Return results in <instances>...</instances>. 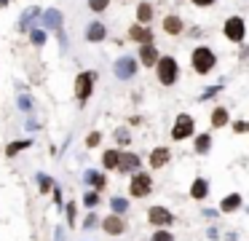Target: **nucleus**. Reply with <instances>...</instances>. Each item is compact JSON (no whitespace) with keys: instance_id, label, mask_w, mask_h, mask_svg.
<instances>
[{"instance_id":"c85d7f7f","label":"nucleus","mask_w":249,"mask_h":241,"mask_svg":"<svg viewBox=\"0 0 249 241\" xmlns=\"http://www.w3.org/2000/svg\"><path fill=\"white\" fill-rule=\"evenodd\" d=\"M107 6H110V0H88V8H91L94 14L107 11Z\"/></svg>"},{"instance_id":"6e6552de","label":"nucleus","mask_w":249,"mask_h":241,"mask_svg":"<svg viewBox=\"0 0 249 241\" xmlns=\"http://www.w3.org/2000/svg\"><path fill=\"white\" fill-rule=\"evenodd\" d=\"M102 230L107 236H121L123 230H126V223H123L121 214H107V217L102 220Z\"/></svg>"},{"instance_id":"c756f323","label":"nucleus","mask_w":249,"mask_h":241,"mask_svg":"<svg viewBox=\"0 0 249 241\" xmlns=\"http://www.w3.org/2000/svg\"><path fill=\"white\" fill-rule=\"evenodd\" d=\"M209 145H212V137H209V134H201V137L196 139V150H198V153H206Z\"/></svg>"},{"instance_id":"1a4fd4ad","label":"nucleus","mask_w":249,"mask_h":241,"mask_svg":"<svg viewBox=\"0 0 249 241\" xmlns=\"http://www.w3.org/2000/svg\"><path fill=\"white\" fill-rule=\"evenodd\" d=\"M225 38L228 40H244V19H238V16H233V19H228L225 22Z\"/></svg>"},{"instance_id":"9d476101","label":"nucleus","mask_w":249,"mask_h":241,"mask_svg":"<svg viewBox=\"0 0 249 241\" xmlns=\"http://www.w3.org/2000/svg\"><path fill=\"white\" fill-rule=\"evenodd\" d=\"M137 169H139V155H134V153H121L118 172H121V174H134Z\"/></svg>"},{"instance_id":"39448f33","label":"nucleus","mask_w":249,"mask_h":241,"mask_svg":"<svg viewBox=\"0 0 249 241\" xmlns=\"http://www.w3.org/2000/svg\"><path fill=\"white\" fill-rule=\"evenodd\" d=\"M147 223L156 225V228H169L174 223V214L166 207H150L147 209Z\"/></svg>"},{"instance_id":"4468645a","label":"nucleus","mask_w":249,"mask_h":241,"mask_svg":"<svg viewBox=\"0 0 249 241\" xmlns=\"http://www.w3.org/2000/svg\"><path fill=\"white\" fill-rule=\"evenodd\" d=\"M43 30H62V14L57 8L43 11Z\"/></svg>"},{"instance_id":"393cba45","label":"nucleus","mask_w":249,"mask_h":241,"mask_svg":"<svg viewBox=\"0 0 249 241\" xmlns=\"http://www.w3.org/2000/svg\"><path fill=\"white\" fill-rule=\"evenodd\" d=\"M225 123H228V110L217 107L215 113H212V126H225Z\"/></svg>"},{"instance_id":"cd10ccee","label":"nucleus","mask_w":249,"mask_h":241,"mask_svg":"<svg viewBox=\"0 0 249 241\" xmlns=\"http://www.w3.org/2000/svg\"><path fill=\"white\" fill-rule=\"evenodd\" d=\"M99 204V190H88L86 196H83V207H88V209H94Z\"/></svg>"},{"instance_id":"e433bc0d","label":"nucleus","mask_w":249,"mask_h":241,"mask_svg":"<svg viewBox=\"0 0 249 241\" xmlns=\"http://www.w3.org/2000/svg\"><path fill=\"white\" fill-rule=\"evenodd\" d=\"M54 201H57L59 207H62V190H59V188H54Z\"/></svg>"},{"instance_id":"2f4dec72","label":"nucleus","mask_w":249,"mask_h":241,"mask_svg":"<svg viewBox=\"0 0 249 241\" xmlns=\"http://www.w3.org/2000/svg\"><path fill=\"white\" fill-rule=\"evenodd\" d=\"M150 241H174V236H172V233H166V230H161V228H158L156 233H153V239H150Z\"/></svg>"},{"instance_id":"2eb2a0df","label":"nucleus","mask_w":249,"mask_h":241,"mask_svg":"<svg viewBox=\"0 0 249 241\" xmlns=\"http://www.w3.org/2000/svg\"><path fill=\"white\" fill-rule=\"evenodd\" d=\"M83 182L91 185L94 190H102L104 185H107V177H104L102 172H94V169H86V174H83Z\"/></svg>"},{"instance_id":"ea45409f","label":"nucleus","mask_w":249,"mask_h":241,"mask_svg":"<svg viewBox=\"0 0 249 241\" xmlns=\"http://www.w3.org/2000/svg\"><path fill=\"white\" fill-rule=\"evenodd\" d=\"M8 3H11V0H0V8H3V6H8Z\"/></svg>"},{"instance_id":"58836bf2","label":"nucleus","mask_w":249,"mask_h":241,"mask_svg":"<svg viewBox=\"0 0 249 241\" xmlns=\"http://www.w3.org/2000/svg\"><path fill=\"white\" fill-rule=\"evenodd\" d=\"M193 3H196V6H212L215 0H193Z\"/></svg>"},{"instance_id":"4be33fe9","label":"nucleus","mask_w":249,"mask_h":241,"mask_svg":"<svg viewBox=\"0 0 249 241\" xmlns=\"http://www.w3.org/2000/svg\"><path fill=\"white\" fill-rule=\"evenodd\" d=\"M206 193H209L206 180H196V182H193V188H190V196H193L196 201H201V198H206Z\"/></svg>"},{"instance_id":"473e14b6","label":"nucleus","mask_w":249,"mask_h":241,"mask_svg":"<svg viewBox=\"0 0 249 241\" xmlns=\"http://www.w3.org/2000/svg\"><path fill=\"white\" fill-rule=\"evenodd\" d=\"M129 139H132V137H129L126 129H118V132H116V142L118 145H129Z\"/></svg>"},{"instance_id":"423d86ee","label":"nucleus","mask_w":249,"mask_h":241,"mask_svg":"<svg viewBox=\"0 0 249 241\" xmlns=\"http://www.w3.org/2000/svg\"><path fill=\"white\" fill-rule=\"evenodd\" d=\"M193 126H196V123H193V118H190V115H185V113H182L180 118L174 120L172 139H177V142H182V139H188V137L193 134Z\"/></svg>"},{"instance_id":"7ed1b4c3","label":"nucleus","mask_w":249,"mask_h":241,"mask_svg":"<svg viewBox=\"0 0 249 241\" xmlns=\"http://www.w3.org/2000/svg\"><path fill=\"white\" fill-rule=\"evenodd\" d=\"M94 80H97V75H94L91 70H86V73H81V75L75 78V97L81 99V102H86V99L91 97Z\"/></svg>"},{"instance_id":"4c0bfd02","label":"nucleus","mask_w":249,"mask_h":241,"mask_svg":"<svg viewBox=\"0 0 249 241\" xmlns=\"http://www.w3.org/2000/svg\"><path fill=\"white\" fill-rule=\"evenodd\" d=\"M233 129H236V132L241 134V132H247V123H244V120H238V123H236V126H233Z\"/></svg>"},{"instance_id":"412c9836","label":"nucleus","mask_w":249,"mask_h":241,"mask_svg":"<svg viewBox=\"0 0 249 241\" xmlns=\"http://www.w3.org/2000/svg\"><path fill=\"white\" fill-rule=\"evenodd\" d=\"M150 19H153V6H150V3H139V6H137V22L147 24Z\"/></svg>"},{"instance_id":"c9c22d12","label":"nucleus","mask_w":249,"mask_h":241,"mask_svg":"<svg viewBox=\"0 0 249 241\" xmlns=\"http://www.w3.org/2000/svg\"><path fill=\"white\" fill-rule=\"evenodd\" d=\"M97 223H99V220H97V214H88V217L83 220V228H94Z\"/></svg>"},{"instance_id":"7c9ffc66","label":"nucleus","mask_w":249,"mask_h":241,"mask_svg":"<svg viewBox=\"0 0 249 241\" xmlns=\"http://www.w3.org/2000/svg\"><path fill=\"white\" fill-rule=\"evenodd\" d=\"M99 142H102V134H99V132H91L86 137V148H97Z\"/></svg>"},{"instance_id":"aec40b11","label":"nucleus","mask_w":249,"mask_h":241,"mask_svg":"<svg viewBox=\"0 0 249 241\" xmlns=\"http://www.w3.org/2000/svg\"><path fill=\"white\" fill-rule=\"evenodd\" d=\"M163 30H166L169 35H180L182 32V19L180 16H166L163 19Z\"/></svg>"},{"instance_id":"72a5a7b5","label":"nucleus","mask_w":249,"mask_h":241,"mask_svg":"<svg viewBox=\"0 0 249 241\" xmlns=\"http://www.w3.org/2000/svg\"><path fill=\"white\" fill-rule=\"evenodd\" d=\"M67 225H75V204H67Z\"/></svg>"},{"instance_id":"f257e3e1","label":"nucleus","mask_w":249,"mask_h":241,"mask_svg":"<svg viewBox=\"0 0 249 241\" xmlns=\"http://www.w3.org/2000/svg\"><path fill=\"white\" fill-rule=\"evenodd\" d=\"M150 190H153L150 174H145V172H134L132 174V180H129V193H132L134 198H145Z\"/></svg>"},{"instance_id":"bb28decb","label":"nucleus","mask_w":249,"mask_h":241,"mask_svg":"<svg viewBox=\"0 0 249 241\" xmlns=\"http://www.w3.org/2000/svg\"><path fill=\"white\" fill-rule=\"evenodd\" d=\"M38 188H41V193H51L54 190V182L48 174H38Z\"/></svg>"},{"instance_id":"f3484780","label":"nucleus","mask_w":249,"mask_h":241,"mask_svg":"<svg viewBox=\"0 0 249 241\" xmlns=\"http://www.w3.org/2000/svg\"><path fill=\"white\" fill-rule=\"evenodd\" d=\"M118 164H121V150H104L102 153V166L104 169H110V172L116 169L118 172Z\"/></svg>"},{"instance_id":"5701e85b","label":"nucleus","mask_w":249,"mask_h":241,"mask_svg":"<svg viewBox=\"0 0 249 241\" xmlns=\"http://www.w3.org/2000/svg\"><path fill=\"white\" fill-rule=\"evenodd\" d=\"M238 204H241V196L231 193V196H225V198H222L220 209H222V212H233V209H238Z\"/></svg>"},{"instance_id":"a878e982","label":"nucleus","mask_w":249,"mask_h":241,"mask_svg":"<svg viewBox=\"0 0 249 241\" xmlns=\"http://www.w3.org/2000/svg\"><path fill=\"white\" fill-rule=\"evenodd\" d=\"M110 207H113V214H123L129 209V201L121 198V196H116V198L110 201Z\"/></svg>"},{"instance_id":"9b49d317","label":"nucleus","mask_w":249,"mask_h":241,"mask_svg":"<svg viewBox=\"0 0 249 241\" xmlns=\"http://www.w3.org/2000/svg\"><path fill=\"white\" fill-rule=\"evenodd\" d=\"M107 38V27H104L102 22H91L86 27V40L88 43H99V40H104Z\"/></svg>"},{"instance_id":"0eeeda50","label":"nucleus","mask_w":249,"mask_h":241,"mask_svg":"<svg viewBox=\"0 0 249 241\" xmlns=\"http://www.w3.org/2000/svg\"><path fill=\"white\" fill-rule=\"evenodd\" d=\"M116 78H121V80H129V78H134V73H137V62H134L132 57H121L116 62Z\"/></svg>"},{"instance_id":"ddd939ff","label":"nucleus","mask_w":249,"mask_h":241,"mask_svg":"<svg viewBox=\"0 0 249 241\" xmlns=\"http://www.w3.org/2000/svg\"><path fill=\"white\" fill-rule=\"evenodd\" d=\"M129 38L137 40V43H142V46H147V43H153V32L147 27H142V24H134L132 30H129Z\"/></svg>"},{"instance_id":"f704fd0d","label":"nucleus","mask_w":249,"mask_h":241,"mask_svg":"<svg viewBox=\"0 0 249 241\" xmlns=\"http://www.w3.org/2000/svg\"><path fill=\"white\" fill-rule=\"evenodd\" d=\"M19 107H24V110H29L32 107V99L27 97V94H22V97H19Z\"/></svg>"},{"instance_id":"a211bd4d","label":"nucleus","mask_w":249,"mask_h":241,"mask_svg":"<svg viewBox=\"0 0 249 241\" xmlns=\"http://www.w3.org/2000/svg\"><path fill=\"white\" fill-rule=\"evenodd\" d=\"M29 145H32V139H14V142H8V148H6V155L8 158H16L22 150H27Z\"/></svg>"},{"instance_id":"20e7f679","label":"nucleus","mask_w":249,"mask_h":241,"mask_svg":"<svg viewBox=\"0 0 249 241\" xmlns=\"http://www.w3.org/2000/svg\"><path fill=\"white\" fill-rule=\"evenodd\" d=\"M212 67H215V54L204 46L196 48V51H193V70H196V73H209Z\"/></svg>"},{"instance_id":"b1692460","label":"nucleus","mask_w":249,"mask_h":241,"mask_svg":"<svg viewBox=\"0 0 249 241\" xmlns=\"http://www.w3.org/2000/svg\"><path fill=\"white\" fill-rule=\"evenodd\" d=\"M29 40H32V46L41 48L43 43H46V30H43V27H32V30H29Z\"/></svg>"},{"instance_id":"6ab92c4d","label":"nucleus","mask_w":249,"mask_h":241,"mask_svg":"<svg viewBox=\"0 0 249 241\" xmlns=\"http://www.w3.org/2000/svg\"><path fill=\"white\" fill-rule=\"evenodd\" d=\"M38 14H41L38 8H27V14H24V16L19 19V30H22V32H29V30H32L29 24H32L35 19H38Z\"/></svg>"},{"instance_id":"dca6fc26","label":"nucleus","mask_w":249,"mask_h":241,"mask_svg":"<svg viewBox=\"0 0 249 241\" xmlns=\"http://www.w3.org/2000/svg\"><path fill=\"white\" fill-rule=\"evenodd\" d=\"M169 158H172V153H169V148H156L150 153V166L153 169H161L169 164Z\"/></svg>"},{"instance_id":"f03ea898","label":"nucleus","mask_w":249,"mask_h":241,"mask_svg":"<svg viewBox=\"0 0 249 241\" xmlns=\"http://www.w3.org/2000/svg\"><path fill=\"white\" fill-rule=\"evenodd\" d=\"M156 70H158V80H161L163 86H172L174 80H177V73H180V67H177V62L172 57H161Z\"/></svg>"},{"instance_id":"f8f14e48","label":"nucleus","mask_w":249,"mask_h":241,"mask_svg":"<svg viewBox=\"0 0 249 241\" xmlns=\"http://www.w3.org/2000/svg\"><path fill=\"white\" fill-rule=\"evenodd\" d=\"M139 59H142V64H145V67H153V64H158L161 54H158V48L153 46V43H147V46L139 48Z\"/></svg>"}]
</instances>
